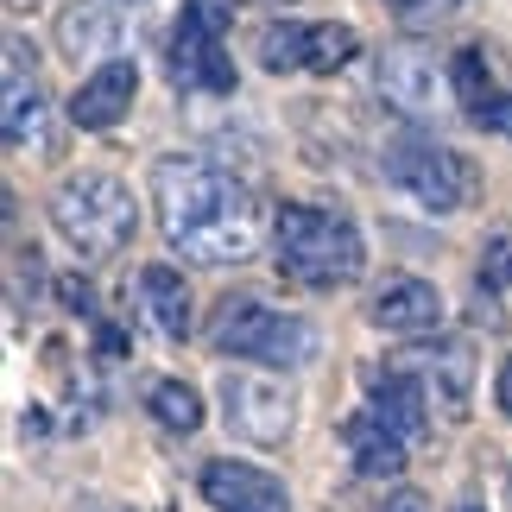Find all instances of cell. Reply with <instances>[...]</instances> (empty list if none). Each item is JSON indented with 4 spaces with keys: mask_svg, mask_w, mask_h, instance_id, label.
I'll return each mask as SVG.
<instances>
[{
    "mask_svg": "<svg viewBox=\"0 0 512 512\" xmlns=\"http://www.w3.org/2000/svg\"><path fill=\"white\" fill-rule=\"evenodd\" d=\"M247 7H285V0H247Z\"/></svg>",
    "mask_w": 512,
    "mask_h": 512,
    "instance_id": "obj_25",
    "label": "cell"
},
{
    "mask_svg": "<svg viewBox=\"0 0 512 512\" xmlns=\"http://www.w3.org/2000/svg\"><path fill=\"white\" fill-rule=\"evenodd\" d=\"M152 215L165 241L196 266H241L260 247V203L234 171L203 159H159L152 165Z\"/></svg>",
    "mask_w": 512,
    "mask_h": 512,
    "instance_id": "obj_1",
    "label": "cell"
},
{
    "mask_svg": "<svg viewBox=\"0 0 512 512\" xmlns=\"http://www.w3.org/2000/svg\"><path fill=\"white\" fill-rule=\"evenodd\" d=\"M222 418L253 449H285L298 430V392L279 373H222Z\"/></svg>",
    "mask_w": 512,
    "mask_h": 512,
    "instance_id": "obj_7",
    "label": "cell"
},
{
    "mask_svg": "<svg viewBox=\"0 0 512 512\" xmlns=\"http://www.w3.org/2000/svg\"><path fill=\"white\" fill-rule=\"evenodd\" d=\"M386 177L405 196H418L430 215H456L481 196V171L475 159H462L456 146H443L437 133H399L386 146Z\"/></svg>",
    "mask_w": 512,
    "mask_h": 512,
    "instance_id": "obj_5",
    "label": "cell"
},
{
    "mask_svg": "<svg viewBox=\"0 0 512 512\" xmlns=\"http://www.w3.org/2000/svg\"><path fill=\"white\" fill-rule=\"evenodd\" d=\"M367 411L380 418L399 443H418L424 430H430V411H424V380L411 367H386L380 380H373V399H367Z\"/></svg>",
    "mask_w": 512,
    "mask_h": 512,
    "instance_id": "obj_15",
    "label": "cell"
},
{
    "mask_svg": "<svg viewBox=\"0 0 512 512\" xmlns=\"http://www.w3.org/2000/svg\"><path fill=\"white\" fill-rule=\"evenodd\" d=\"M133 95H140V64H133V57H108V64H95L83 83H76L70 121L83 127V133H102L114 121H127Z\"/></svg>",
    "mask_w": 512,
    "mask_h": 512,
    "instance_id": "obj_10",
    "label": "cell"
},
{
    "mask_svg": "<svg viewBox=\"0 0 512 512\" xmlns=\"http://www.w3.org/2000/svg\"><path fill=\"white\" fill-rule=\"evenodd\" d=\"M424 373V392H437L443 418H468V392H475V342H437L430 354L405 361Z\"/></svg>",
    "mask_w": 512,
    "mask_h": 512,
    "instance_id": "obj_16",
    "label": "cell"
},
{
    "mask_svg": "<svg viewBox=\"0 0 512 512\" xmlns=\"http://www.w3.org/2000/svg\"><path fill=\"white\" fill-rule=\"evenodd\" d=\"M494 399H500V411L512 418V354L500 361V380H494Z\"/></svg>",
    "mask_w": 512,
    "mask_h": 512,
    "instance_id": "obj_24",
    "label": "cell"
},
{
    "mask_svg": "<svg viewBox=\"0 0 512 512\" xmlns=\"http://www.w3.org/2000/svg\"><path fill=\"white\" fill-rule=\"evenodd\" d=\"M361 51L354 26H336V19H279V26L260 32V70L272 76H336L348 57Z\"/></svg>",
    "mask_w": 512,
    "mask_h": 512,
    "instance_id": "obj_9",
    "label": "cell"
},
{
    "mask_svg": "<svg viewBox=\"0 0 512 512\" xmlns=\"http://www.w3.org/2000/svg\"><path fill=\"white\" fill-rule=\"evenodd\" d=\"M203 500L215 512H291V494L279 475H266L253 462H234V456L203 468Z\"/></svg>",
    "mask_w": 512,
    "mask_h": 512,
    "instance_id": "obj_11",
    "label": "cell"
},
{
    "mask_svg": "<svg viewBox=\"0 0 512 512\" xmlns=\"http://www.w3.org/2000/svg\"><path fill=\"white\" fill-rule=\"evenodd\" d=\"M127 38V19L114 13V7H102V0H76V7L57 19V45H64V57L70 64H95V57H121L114 45Z\"/></svg>",
    "mask_w": 512,
    "mask_h": 512,
    "instance_id": "obj_14",
    "label": "cell"
},
{
    "mask_svg": "<svg viewBox=\"0 0 512 512\" xmlns=\"http://www.w3.org/2000/svg\"><path fill=\"white\" fill-rule=\"evenodd\" d=\"M456 512H487V506H475V500H462V506H456Z\"/></svg>",
    "mask_w": 512,
    "mask_h": 512,
    "instance_id": "obj_26",
    "label": "cell"
},
{
    "mask_svg": "<svg viewBox=\"0 0 512 512\" xmlns=\"http://www.w3.org/2000/svg\"><path fill=\"white\" fill-rule=\"evenodd\" d=\"M228 13L234 0H184L171 26V76L177 89H203V95H228L234 89V57H228Z\"/></svg>",
    "mask_w": 512,
    "mask_h": 512,
    "instance_id": "obj_6",
    "label": "cell"
},
{
    "mask_svg": "<svg viewBox=\"0 0 512 512\" xmlns=\"http://www.w3.org/2000/svg\"><path fill=\"white\" fill-rule=\"evenodd\" d=\"M386 7L399 13V19H411V26H430V19H443L456 0H386Z\"/></svg>",
    "mask_w": 512,
    "mask_h": 512,
    "instance_id": "obj_22",
    "label": "cell"
},
{
    "mask_svg": "<svg viewBox=\"0 0 512 512\" xmlns=\"http://www.w3.org/2000/svg\"><path fill=\"white\" fill-rule=\"evenodd\" d=\"M373 83H380V95L399 114H411V121H443L449 108V64H437V51L424 45V38H392V45L373 57Z\"/></svg>",
    "mask_w": 512,
    "mask_h": 512,
    "instance_id": "obj_8",
    "label": "cell"
},
{
    "mask_svg": "<svg viewBox=\"0 0 512 512\" xmlns=\"http://www.w3.org/2000/svg\"><path fill=\"white\" fill-rule=\"evenodd\" d=\"M367 317L380 323L386 336H437V329H443V291L430 279L399 272V279H386L380 291H373Z\"/></svg>",
    "mask_w": 512,
    "mask_h": 512,
    "instance_id": "obj_12",
    "label": "cell"
},
{
    "mask_svg": "<svg viewBox=\"0 0 512 512\" xmlns=\"http://www.w3.org/2000/svg\"><path fill=\"white\" fill-rule=\"evenodd\" d=\"M140 304H146V317L165 342L190 336V285L177 266H140Z\"/></svg>",
    "mask_w": 512,
    "mask_h": 512,
    "instance_id": "obj_19",
    "label": "cell"
},
{
    "mask_svg": "<svg viewBox=\"0 0 512 512\" xmlns=\"http://www.w3.org/2000/svg\"><path fill=\"white\" fill-rule=\"evenodd\" d=\"M146 411L171 430V437L203 430V392H196L190 380H152V386H146Z\"/></svg>",
    "mask_w": 512,
    "mask_h": 512,
    "instance_id": "obj_20",
    "label": "cell"
},
{
    "mask_svg": "<svg viewBox=\"0 0 512 512\" xmlns=\"http://www.w3.org/2000/svg\"><path fill=\"white\" fill-rule=\"evenodd\" d=\"M342 443H348V456H354V475H367V481L405 475V449L411 443H399L380 418H373V411H361V418L342 424Z\"/></svg>",
    "mask_w": 512,
    "mask_h": 512,
    "instance_id": "obj_18",
    "label": "cell"
},
{
    "mask_svg": "<svg viewBox=\"0 0 512 512\" xmlns=\"http://www.w3.org/2000/svg\"><path fill=\"white\" fill-rule=\"evenodd\" d=\"M13 7H32V0H13Z\"/></svg>",
    "mask_w": 512,
    "mask_h": 512,
    "instance_id": "obj_27",
    "label": "cell"
},
{
    "mask_svg": "<svg viewBox=\"0 0 512 512\" xmlns=\"http://www.w3.org/2000/svg\"><path fill=\"white\" fill-rule=\"evenodd\" d=\"M449 83H456V102L475 127H494V133H512V89L494 76L481 45H468L449 57Z\"/></svg>",
    "mask_w": 512,
    "mask_h": 512,
    "instance_id": "obj_13",
    "label": "cell"
},
{
    "mask_svg": "<svg viewBox=\"0 0 512 512\" xmlns=\"http://www.w3.org/2000/svg\"><path fill=\"white\" fill-rule=\"evenodd\" d=\"M127 7H133V0H127Z\"/></svg>",
    "mask_w": 512,
    "mask_h": 512,
    "instance_id": "obj_28",
    "label": "cell"
},
{
    "mask_svg": "<svg viewBox=\"0 0 512 512\" xmlns=\"http://www.w3.org/2000/svg\"><path fill=\"white\" fill-rule=\"evenodd\" d=\"M272 253H279V272L304 291L354 285L367 266L361 228L342 209H323V203H285L272 215Z\"/></svg>",
    "mask_w": 512,
    "mask_h": 512,
    "instance_id": "obj_2",
    "label": "cell"
},
{
    "mask_svg": "<svg viewBox=\"0 0 512 512\" xmlns=\"http://www.w3.org/2000/svg\"><path fill=\"white\" fill-rule=\"evenodd\" d=\"M51 222H57V234H64V247L76 253V260L102 266V260H114V253L133 241L140 203H133V190L114 171H76L51 196Z\"/></svg>",
    "mask_w": 512,
    "mask_h": 512,
    "instance_id": "obj_3",
    "label": "cell"
},
{
    "mask_svg": "<svg viewBox=\"0 0 512 512\" xmlns=\"http://www.w3.org/2000/svg\"><path fill=\"white\" fill-rule=\"evenodd\" d=\"M380 512H430V500L418 494V487H399V494H386V506Z\"/></svg>",
    "mask_w": 512,
    "mask_h": 512,
    "instance_id": "obj_23",
    "label": "cell"
},
{
    "mask_svg": "<svg viewBox=\"0 0 512 512\" xmlns=\"http://www.w3.org/2000/svg\"><path fill=\"white\" fill-rule=\"evenodd\" d=\"M45 140V89L32 83L26 38H7V146H38Z\"/></svg>",
    "mask_w": 512,
    "mask_h": 512,
    "instance_id": "obj_17",
    "label": "cell"
},
{
    "mask_svg": "<svg viewBox=\"0 0 512 512\" xmlns=\"http://www.w3.org/2000/svg\"><path fill=\"white\" fill-rule=\"evenodd\" d=\"M481 279L512 291V234H494V241L481 247Z\"/></svg>",
    "mask_w": 512,
    "mask_h": 512,
    "instance_id": "obj_21",
    "label": "cell"
},
{
    "mask_svg": "<svg viewBox=\"0 0 512 512\" xmlns=\"http://www.w3.org/2000/svg\"><path fill=\"white\" fill-rule=\"evenodd\" d=\"M209 348L215 354H234V361H260V367L291 373V367L317 361V323L291 317V310H272L260 298H228L222 310H215Z\"/></svg>",
    "mask_w": 512,
    "mask_h": 512,
    "instance_id": "obj_4",
    "label": "cell"
}]
</instances>
